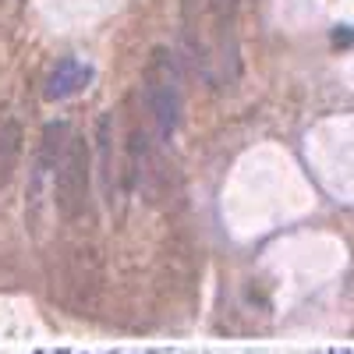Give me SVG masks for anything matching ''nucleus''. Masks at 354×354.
I'll return each instance as SVG.
<instances>
[{"mask_svg": "<svg viewBox=\"0 0 354 354\" xmlns=\"http://www.w3.org/2000/svg\"><path fill=\"white\" fill-rule=\"evenodd\" d=\"M145 100H149L153 121L160 138L167 142L177 131V117H181V75H177L174 53L156 46L145 68Z\"/></svg>", "mask_w": 354, "mask_h": 354, "instance_id": "1", "label": "nucleus"}, {"mask_svg": "<svg viewBox=\"0 0 354 354\" xmlns=\"http://www.w3.org/2000/svg\"><path fill=\"white\" fill-rule=\"evenodd\" d=\"M53 202L64 220H78L88 205V142L82 135H71L53 167Z\"/></svg>", "mask_w": 354, "mask_h": 354, "instance_id": "2", "label": "nucleus"}, {"mask_svg": "<svg viewBox=\"0 0 354 354\" xmlns=\"http://www.w3.org/2000/svg\"><path fill=\"white\" fill-rule=\"evenodd\" d=\"M93 82V68H88L85 61H78V57H64L61 64H57L46 78V100L57 103V100H68L75 93H82V88Z\"/></svg>", "mask_w": 354, "mask_h": 354, "instance_id": "3", "label": "nucleus"}, {"mask_svg": "<svg viewBox=\"0 0 354 354\" xmlns=\"http://www.w3.org/2000/svg\"><path fill=\"white\" fill-rule=\"evenodd\" d=\"M21 124L18 121H4L0 124V188H8V181L18 170L21 160Z\"/></svg>", "mask_w": 354, "mask_h": 354, "instance_id": "4", "label": "nucleus"}]
</instances>
